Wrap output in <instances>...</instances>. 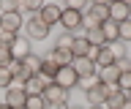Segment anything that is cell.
Wrapping results in <instances>:
<instances>
[{
  "label": "cell",
  "instance_id": "9",
  "mask_svg": "<svg viewBox=\"0 0 131 109\" xmlns=\"http://www.w3.org/2000/svg\"><path fill=\"white\" fill-rule=\"evenodd\" d=\"M109 19L112 22H126V19H131V3H123V0H117V3H109Z\"/></svg>",
  "mask_w": 131,
  "mask_h": 109
},
{
  "label": "cell",
  "instance_id": "24",
  "mask_svg": "<svg viewBox=\"0 0 131 109\" xmlns=\"http://www.w3.org/2000/svg\"><path fill=\"white\" fill-rule=\"evenodd\" d=\"M47 106H49V104L44 101V95H27L22 109H47Z\"/></svg>",
  "mask_w": 131,
  "mask_h": 109
},
{
  "label": "cell",
  "instance_id": "25",
  "mask_svg": "<svg viewBox=\"0 0 131 109\" xmlns=\"http://www.w3.org/2000/svg\"><path fill=\"white\" fill-rule=\"evenodd\" d=\"M106 49L112 52V57H115V60H120V57H128V49H126V44H123V41L106 44Z\"/></svg>",
  "mask_w": 131,
  "mask_h": 109
},
{
  "label": "cell",
  "instance_id": "33",
  "mask_svg": "<svg viewBox=\"0 0 131 109\" xmlns=\"http://www.w3.org/2000/svg\"><path fill=\"white\" fill-rule=\"evenodd\" d=\"M47 109H71V106H68V104H49Z\"/></svg>",
  "mask_w": 131,
  "mask_h": 109
},
{
  "label": "cell",
  "instance_id": "36",
  "mask_svg": "<svg viewBox=\"0 0 131 109\" xmlns=\"http://www.w3.org/2000/svg\"><path fill=\"white\" fill-rule=\"evenodd\" d=\"M0 109H11V106H6V104H0Z\"/></svg>",
  "mask_w": 131,
  "mask_h": 109
},
{
  "label": "cell",
  "instance_id": "23",
  "mask_svg": "<svg viewBox=\"0 0 131 109\" xmlns=\"http://www.w3.org/2000/svg\"><path fill=\"white\" fill-rule=\"evenodd\" d=\"M41 76H44L47 82H52V79L57 76V66H55V63H52L49 57H44V66H41Z\"/></svg>",
  "mask_w": 131,
  "mask_h": 109
},
{
  "label": "cell",
  "instance_id": "15",
  "mask_svg": "<svg viewBox=\"0 0 131 109\" xmlns=\"http://www.w3.org/2000/svg\"><path fill=\"white\" fill-rule=\"evenodd\" d=\"M117 76H120L117 66H106V68H98L96 79H98L101 84H106V87H112V84H117Z\"/></svg>",
  "mask_w": 131,
  "mask_h": 109
},
{
  "label": "cell",
  "instance_id": "32",
  "mask_svg": "<svg viewBox=\"0 0 131 109\" xmlns=\"http://www.w3.org/2000/svg\"><path fill=\"white\" fill-rule=\"evenodd\" d=\"M8 63H11V52H8L6 46H0V68H6Z\"/></svg>",
  "mask_w": 131,
  "mask_h": 109
},
{
  "label": "cell",
  "instance_id": "18",
  "mask_svg": "<svg viewBox=\"0 0 131 109\" xmlns=\"http://www.w3.org/2000/svg\"><path fill=\"white\" fill-rule=\"evenodd\" d=\"M22 66L27 68V74H30V76H36V74H41V66H44V57H38V55H33V52H30V55H27V57L22 60Z\"/></svg>",
  "mask_w": 131,
  "mask_h": 109
},
{
  "label": "cell",
  "instance_id": "5",
  "mask_svg": "<svg viewBox=\"0 0 131 109\" xmlns=\"http://www.w3.org/2000/svg\"><path fill=\"white\" fill-rule=\"evenodd\" d=\"M25 98H27L25 87H22L19 82H14V84L6 90V98H3V104H6V106H11V109H22V106H25Z\"/></svg>",
  "mask_w": 131,
  "mask_h": 109
},
{
  "label": "cell",
  "instance_id": "4",
  "mask_svg": "<svg viewBox=\"0 0 131 109\" xmlns=\"http://www.w3.org/2000/svg\"><path fill=\"white\" fill-rule=\"evenodd\" d=\"M71 68L77 71V76H79V82H85V79H96V74H98L96 63H93V60H88V57H74Z\"/></svg>",
  "mask_w": 131,
  "mask_h": 109
},
{
  "label": "cell",
  "instance_id": "10",
  "mask_svg": "<svg viewBox=\"0 0 131 109\" xmlns=\"http://www.w3.org/2000/svg\"><path fill=\"white\" fill-rule=\"evenodd\" d=\"M85 95H88V104H90V106H104V101H106V84L96 82L93 87L85 90Z\"/></svg>",
  "mask_w": 131,
  "mask_h": 109
},
{
  "label": "cell",
  "instance_id": "3",
  "mask_svg": "<svg viewBox=\"0 0 131 109\" xmlns=\"http://www.w3.org/2000/svg\"><path fill=\"white\" fill-rule=\"evenodd\" d=\"M52 82L71 93V87H79V76H77V71H74L71 66H63V68H57V76L52 79Z\"/></svg>",
  "mask_w": 131,
  "mask_h": 109
},
{
  "label": "cell",
  "instance_id": "16",
  "mask_svg": "<svg viewBox=\"0 0 131 109\" xmlns=\"http://www.w3.org/2000/svg\"><path fill=\"white\" fill-rule=\"evenodd\" d=\"M47 57L52 60V63H55L57 68H63V66H71V63H74V55H71V49H57V46H55L52 52H49Z\"/></svg>",
  "mask_w": 131,
  "mask_h": 109
},
{
  "label": "cell",
  "instance_id": "12",
  "mask_svg": "<svg viewBox=\"0 0 131 109\" xmlns=\"http://www.w3.org/2000/svg\"><path fill=\"white\" fill-rule=\"evenodd\" d=\"M126 104V93L117 90V84L106 87V101H104V109H120Z\"/></svg>",
  "mask_w": 131,
  "mask_h": 109
},
{
  "label": "cell",
  "instance_id": "26",
  "mask_svg": "<svg viewBox=\"0 0 131 109\" xmlns=\"http://www.w3.org/2000/svg\"><path fill=\"white\" fill-rule=\"evenodd\" d=\"M117 35H120L123 44H131V19H126V22L117 25Z\"/></svg>",
  "mask_w": 131,
  "mask_h": 109
},
{
  "label": "cell",
  "instance_id": "29",
  "mask_svg": "<svg viewBox=\"0 0 131 109\" xmlns=\"http://www.w3.org/2000/svg\"><path fill=\"white\" fill-rule=\"evenodd\" d=\"M19 11V0H0V14H11Z\"/></svg>",
  "mask_w": 131,
  "mask_h": 109
},
{
  "label": "cell",
  "instance_id": "11",
  "mask_svg": "<svg viewBox=\"0 0 131 109\" xmlns=\"http://www.w3.org/2000/svg\"><path fill=\"white\" fill-rule=\"evenodd\" d=\"M8 52H11V60H25L27 55H30V41H27L25 35H22V38L16 35V38H14V44L8 46Z\"/></svg>",
  "mask_w": 131,
  "mask_h": 109
},
{
  "label": "cell",
  "instance_id": "20",
  "mask_svg": "<svg viewBox=\"0 0 131 109\" xmlns=\"http://www.w3.org/2000/svg\"><path fill=\"white\" fill-rule=\"evenodd\" d=\"M85 41L90 44V46H104V35H101V30L98 27H93V30H85Z\"/></svg>",
  "mask_w": 131,
  "mask_h": 109
},
{
  "label": "cell",
  "instance_id": "39",
  "mask_svg": "<svg viewBox=\"0 0 131 109\" xmlns=\"http://www.w3.org/2000/svg\"><path fill=\"white\" fill-rule=\"evenodd\" d=\"M0 104H3V101H0Z\"/></svg>",
  "mask_w": 131,
  "mask_h": 109
},
{
  "label": "cell",
  "instance_id": "19",
  "mask_svg": "<svg viewBox=\"0 0 131 109\" xmlns=\"http://www.w3.org/2000/svg\"><path fill=\"white\" fill-rule=\"evenodd\" d=\"M106 66H115V57H112V52L106 46H101L98 55H96V68H106Z\"/></svg>",
  "mask_w": 131,
  "mask_h": 109
},
{
  "label": "cell",
  "instance_id": "17",
  "mask_svg": "<svg viewBox=\"0 0 131 109\" xmlns=\"http://www.w3.org/2000/svg\"><path fill=\"white\" fill-rule=\"evenodd\" d=\"M85 14H90V17L101 25V22H106V19H109V3H90V8L85 11Z\"/></svg>",
  "mask_w": 131,
  "mask_h": 109
},
{
  "label": "cell",
  "instance_id": "38",
  "mask_svg": "<svg viewBox=\"0 0 131 109\" xmlns=\"http://www.w3.org/2000/svg\"><path fill=\"white\" fill-rule=\"evenodd\" d=\"M71 109H82V106H71Z\"/></svg>",
  "mask_w": 131,
  "mask_h": 109
},
{
  "label": "cell",
  "instance_id": "22",
  "mask_svg": "<svg viewBox=\"0 0 131 109\" xmlns=\"http://www.w3.org/2000/svg\"><path fill=\"white\" fill-rule=\"evenodd\" d=\"M41 6H44V3H41V0H19V14H22V11H27V14H38L41 11Z\"/></svg>",
  "mask_w": 131,
  "mask_h": 109
},
{
  "label": "cell",
  "instance_id": "2",
  "mask_svg": "<svg viewBox=\"0 0 131 109\" xmlns=\"http://www.w3.org/2000/svg\"><path fill=\"white\" fill-rule=\"evenodd\" d=\"M57 25L63 27V33H77V30L82 27V14H79L77 8H68V6H66L63 14H60V22H57Z\"/></svg>",
  "mask_w": 131,
  "mask_h": 109
},
{
  "label": "cell",
  "instance_id": "31",
  "mask_svg": "<svg viewBox=\"0 0 131 109\" xmlns=\"http://www.w3.org/2000/svg\"><path fill=\"white\" fill-rule=\"evenodd\" d=\"M115 66H117L120 74H126V71H131V60L128 57H120V60H115Z\"/></svg>",
  "mask_w": 131,
  "mask_h": 109
},
{
  "label": "cell",
  "instance_id": "1",
  "mask_svg": "<svg viewBox=\"0 0 131 109\" xmlns=\"http://www.w3.org/2000/svg\"><path fill=\"white\" fill-rule=\"evenodd\" d=\"M47 35H49V27L38 19V14H33V17L25 19V38L27 41H44Z\"/></svg>",
  "mask_w": 131,
  "mask_h": 109
},
{
  "label": "cell",
  "instance_id": "7",
  "mask_svg": "<svg viewBox=\"0 0 131 109\" xmlns=\"http://www.w3.org/2000/svg\"><path fill=\"white\" fill-rule=\"evenodd\" d=\"M41 95H44V101H47V104H68V95H71V93L63 90V87H60V84H55V82H47V87H44V93H41Z\"/></svg>",
  "mask_w": 131,
  "mask_h": 109
},
{
  "label": "cell",
  "instance_id": "35",
  "mask_svg": "<svg viewBox=\"0 0 131 109\" xmlns=\"http://www.w3.org/2000/svg\"><path fill=\"white\" fill-rule=\"evenodd\" d=\"M126 101H131V90H128V93H126Z\"/></svg>",
  "mask_w": 131,
  "mask_h": 109
},
{
  "label": "cell",
  "instance_id": "14",
  "mask_svg": "<svg viewBox=\"0 0 131 109\" xmlns=\"http://www.w3.org/2000/svg\"><path fill=\"white\" fill-rule=\"evenodd\" d=\"M98 30H101V35H104V46H106V44L120 41V35H117V22H112V19L101 22V25H98Z\"/></svg>",
  "mask_w": 131,
  "mask_h": 109
},
{
  "label": "cell",
  "instance_id": "27",
  "mask_svg": "<svg viewBox=\"0 0 131 109\" xmlns=\"http://www.w3.org/2000/svg\"><path fill=\"white\" fill-rule=\"evenodd\" d=\"M74 41H77V33H63L60 38H57L55 46H57V49H71V44H74Z\"/></svg>",
  "mask_w": 131,
  "mask_h": 109
},
{
  "label": "cell",
  "instance_id": "21",
  "mask_svg": "<svg viewBox=\"0 0 131 109\" xmlns=\"http://www.w3.org/2000/svg\"><path fill=\"white\" fill-rule=\"evenodd\" d=\"M88 46L90 44L85 41V35H77V41L71 44V55L74 57H85V55H88Z\"/></svg>",
  "mask_w": 131,
  "mask_h": 109
},
{
  "label": "cell",
  "instance_id": "30",
  "mask_svg": "<svg viewBox=\"0 0 131 109\" xmlns=\"http://www.w3.org/2000/svg\"><path fill=\"white\" fill-rule=\"evenodd\" d=\"M11 84H14V76H11V71H8V68H0V87H3V90H8Z\"/></svg>",
  "mask_w": 131,
  "mask_h": 109
},
{
  "label": "cell",
  "instance_id": "37",
  "mask_svg": "<svg viewBox=\"0 0 131 109\" xmlns=\"http://www.w3.org/2000/svg\"><path fill=\"white\" fill-rule=\"evenodd\" d=\"M88 109H104V106H88Z\"/></svg>",
  "mask_w": 131,
  "mask_h": 109
},
{
  "label": "cell",
  "instance_id": "6",
  "mask_svg": "<svg viewBox=\"0 0 131 109\" xmlns=\"http://www.w3.org/2000/svg\"><path fill=\"white\" fill-rule=\"evenodd\" d=\"M25 27V19L19 11H11V14H0V30H6V33H14L19 35V30Z\"/></svg>",
  "mask_w": 131,
  "mask_h": 109
},
{
  "label": "cell",
  "instance_id": "13",
  "mask_svg": "<svg viewBox=\"0 0 131 109\" xmlns=\"http://www.w3.org/2000/svg\"><path fill=\"white\" fill-rule=\"evenodd\" d=\"M22 87H25V93H27V95H41V93H44V87H47V79H44L41 74L27 76V82H25Z\"/></svg>",
  "mask_w": 131,
  "mask_h": 109
},
{
  "label": "cell",
  "instance_id": "28",
  "mask_svg": "<svg viewBox=\"0 0 131 109\" xmlns=\"http://www.w3.org/2000/svg\"><path fill=\"white\" fill-rule=\"evenodd\" d=\"M117 90H123V93L131 90V71H126V74L117 76Z\"/></svg>",
  "mask_w": 131,
  "mask_h": 109
},
{
  "label": "cell",
  "instance_id": "34",
  "mask_svg": "<svg viewBox=\"0 0 131 109\" xmlns=\"http://www.w3.org/2000/svg\"><path fill=\"white\" fill-rule=\"evenodd\" d=\"M120 109H131V101H126V104H123V106Z\"/></svg>",
  "mask_w": 131,
  "mask_h": 109
},
{
  "label": "cell",
  "instance_id": "8",
  "mask_svg": "<svg viewBox=\"0 0 131 109\" xmlns=\"http://www.w3.org/2000/svg\"><path fill=\"white\" fill-rule=\"evenodd\" d=\"M60 14H63V8H60V6H55V3H44V6H41V11H38V19L49 27V30H52V25H57V22H60Z\"/></svg>",
  "mask_w": 131,
  "mask_h": 109
}]
</instances>
